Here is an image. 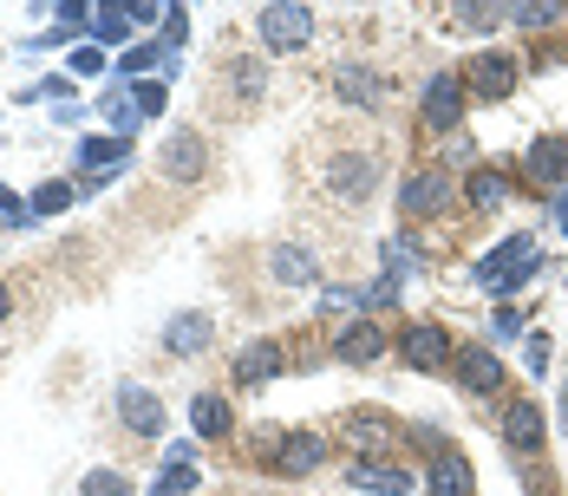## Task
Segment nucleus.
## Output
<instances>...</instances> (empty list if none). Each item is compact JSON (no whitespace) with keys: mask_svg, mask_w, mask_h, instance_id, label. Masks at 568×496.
Wrapping results in <instances>:
<instances>
[{"mask_svg":"<svg viewBox=\"0 0 568 496\" xmlns=\"http://www.w3.org/2000/svg\"><path fill=\"white\" fill-rule=\"evenodd\" d=\"M542 269V255H536V242L529 235H510V242H497L484 262H477V281L490 287V294H516L523 281Z\"/></svg>","mask_w":568,"mask_h":496,"instance_id":"obj_1","label":"nucleus"},{"mask_svg":"<svg viewBox=\"0 0 568 496\" xmlns=\"http://www.w3.org/2000/svg\"><path fill=\"white\" fill-rule=\"evenodd\" d=\"M452 203H457L452 170H412V176H405V190H398V210H405V222L445 216Z\"/></svg>","mask_w":568,"mask_h":496,"instance_id":"obj_2","label":"nucleus"},{"mask_svg":"<svg viewBox=\"0 0 568 496\" xmlns=\"http://www.w3.org/2000/svg\"><path fill=\"white\" fill-rule=\"evenodd\" d=\"M255 27H262V40H268L275 53H301V47L314 40V13H307L301 0H275V7H262Z\"/></svg>","mask_w":568,"mask_h":496,"instance_id":"obj_3","label":"nucleus"},{"mask_svg":"<svg viewBox=\"0 0 568 496\" xmlns=\"http://www.w3.org/2000/svg\"><path fill=\"white\" fill-rule=\"evenodd\" d=\"M398 353H405V366H412V373H445V366L457 360L452 333L438 327V321H412V327L398 333Z\"/></svg>","mask_w":568,"mask_h":496,"instance_id":"obj_4","label":"nucleus"},{"mask_svg":"<svg viewBox=\"0 0 568 496\" xmlns=\"http://www.w3.org/2000/svg\"><path fill=\"white\" fill-rule=\"evenodd\" d=\"M327 190H334L341 203H366V196L379 190V164H373L366 151H341V158L327 164Z\"/></svg>","mask_w":568,"mask_h":496,"instance_id":"obj_5","label":"nucleus"},{"mask_svg":"<svg viewBox=\"0 0 568 496\" xmlns=\"http://www.w3.org/2000/svg\"><path fill=\"white\" fill-rule=\"evenodd\" d=\"M158 170H164L171 183H196V176L210 170V144H203L196 131H171L164 151H158Z\"/></svg>","mask_w":568,"mask_h":496,"instance_id":"obj_6","label":"nucleus"},{"mask_svg":"<svg viewBox=\"0 0 568 496\" xmlns=\"http://www.w3.org/2000/svg\"><path fill=\"white\" fill-rule=\"evenodd\" d=\"M464 79H470V92H477V99H490V105H497V99H510V92H516L523 65H516L510 53H477L470 65H464Z\"/></svg>","mask_w":568,"mask_h":496,"instance_id":"obj_7","label":"nucleus"},{"mask_svg":"<svg viewBox=\"0 0 568 496\" xmlns=\"http://www.w3.org/2000/svg\"><path fill=\"white\" fill-rule=\"evenodd\" d=\"M418 111H425L432 131H457V118H464V79H457V72H438V79L425 85Z\"/></svg>","mask_w":568,"mask_h":496,"instance_id":"obj_8","label":"nucleus"},{"mask_svg":"<svg viewBox=\"0 0 568 496\" xmlns=\"http://www.w3.org/2000/svg\"><path fill=\"white\" fill-rule=\"evenodd\" d=\"M118 418H124V432H138V438H158V432H164V405H158V392H144L138 379L118 386Z\"/></svg>","mask_w":568,"mask_h":496,"instance_id":"obj_9","label":"nucleus"},{"mask_svg":"<svg viewBox=\"0 0 568 496\" xmlns=\"http://www.w3.org/2000/svg\"><path fill=\"white\" fill-rule=\"evenodd\" d=\"M327 464V438L321 432H287L282 444H275V470L282 477H307V470H321Z\"/></svg>","mask_w":568,"mask_h":496,"instance_id":"obj_10","label":"nucleus"},{"mask_svg":"<svg viewBox=\"0 0 568 496\" xmlns=\"http://www.w3.org/2000/svg\"><path fill=\"white\" fill-rule=\"evenodd\" d=\"M268 275L282 281V287H314V281H321V262H314V249H301V242H275V249H268Z\"/></svg>","mask_w":568,"mask_h":496,"instance_id":"obj_11","label":"nucleus"},{"mask_svg":"<svg viewBox=\"0 0 568 496\" xmlns=\"http://www.w3.org/2000/svg\"><path fill=\"white\" fill-rule=\"evenodd\" d=\"M334 353H341L346 366H373V360L386 353V333H379L373 321H366V314H359V321H346V327H341V340H334Z\"/></svg>","mask_w":568,"mask_h":496,"instance_id":"obj_12","label":"nucleus"},{"mask_svg":"<svg viewBox=\"0 0 568 496\" xmlns=\"http://www.w3.org/2000/svg\"><path fill=\"white\" fill-rule=\"evenodd\" d=\"M452 366H457V379H464V386L477 392V398H484V392H497V386H504V360H497L490 346H464V353H457Z\"/></svg>","mask_w":568,"mask_h":496,"instance_id":"obj_13","label":"nucleus"},{"mask_svg":"<svg viewBox=\"0 0 568 496\" xmlns=\"http://www.w3.org/2000/svg\"><path fill=\"white\" fill-rule=\"evenodd\" d=\"M235 379H242V386H268V379H282V346H275V340H248V346L235 353Z\"/></svg>","mask_w":568,"mask_h":496,"instance_id":"obj_14","label":"nucleus"},{"mask_svg":"<svg viewBox=\"0 0 568 496\" xmlns=\"http://www.w3.org/2000/svg\"><path fill=\"white\" fill-rule=\"evenodd\" d=\"M504 444H510L516 457H536L542 451V412L529 398H516L510 412H504Z\"/></svg>","mask_w":568,"mask_h":496,"instance_id":"obj_15","label":"nucleus"},{"mask_svg":"<svg viewBox=\"0 0 568 496\" xmlns=\"http://www.w3.org/2000/svg\"><path fill=\"white\" fill-rule=\"evenodd\" d=\"M346 484H359V490H379V496H405V490H412V470H398V464H379V457H353Z\"/></svg>","mask_w":568,"mask_h":496,"instance_id":"obj_16","label":"nucleus"},{"mask_svg":"<svg viewBox=\"0 0 568 496\" xmlns=\"http://www.w3.org/2000/svg\"><path fill=\"white\" fill-rule=\"evenodd\" d=\"M523 170H529L536 183H568V138H556V131H549V138H536V144H529V158H523Z\"/></svg>","mask_w":568,"mask_h":496,"instance_id":"obj_17","label":"nucleus"},{"mask_svg":"<svg viewBox=\"0 0 568 496\" xmlns=\"http://www.w3.org/2000/svg\"><path fill=\"white\" fill-rule=\"evenodd\" d=\"M393 438H398V425L386 418V412H353V418H346V444H353L359 457H373V451H386Z\"/></svg>","mask_w":568,"mask_h":496,"instance_id":"obj_18","label":"nucleus"},{"mask_svg":"<svg viewBox=\"0 0 568 496\" xmlns=\"http://www.w3.org/2000/svg\"><path fill=\"white\" fill-rule=\"evenodd\" d=\"M190 425H196V438H229L235 432V412H229V398H216V392H196L190 398Z\"/></svg>","mask_w":568,"mask_h":496,"instance_id":"obj_19","label":"nucleus"},{"mask_svg":"<svg viewBox=\"0 0 568 496\" xmlns=\"http://www.w3.org/2000/svg\"><path fill=\"white\" fill-rule=\"evenodd\" d=\"M470 490H477L470 464H464V457H457L452 444H445V451L432 457V496H470Z\"/></svg>","mask_w":568,"mask_h":496,"instance_id":"obj_20","label":"nucleus"},{"mask_svg":"<svg viewBox=\"0 0 568 496\" xmlns=\"http://www.w3.org/2000/svg\"><path fill=\"white\" fill-rule=\"evenodd\" d=\"M210 314H176L171 327H164V346H171L176 360H190V353H203V346H210Z\"/></svg>","mask_w":568,"mask_h":496,"instance_id":"obj_21","label":"nucleus"},{"mask_svg":"<svg viewBox=\"0 0 568 496\" xmlns=\"http://www.w3.org/2000/svg\"><path fill=\"white\" fill-rule=\"evenodd\" d=\"M183 490H196V470H190V444H176L171 464H164V477L151 484V496H183Z\"/></svg>","mask_w":568,"mask_h":496,"instance_id":"obj_22","label":"nucleus"},{"mask_svg":"<svg viewBox=\"0 0 568 496\" xmlns=\"http://www.w3.org/2000/svg\"><path fill=\"white\" fill-rule=\"evenodd\" d=\"M504 20H510V0H464L457 7V27H470V33H490Z\"/></svg>","mask_w":568,"mask_h":496,"instance_id":"obj_23","label":"nucleus"},{"mask_svg":"<svg viewBox=\"0 0 568 496\" xmlns=\"http://www.w3.org/2000/svg\"><path fill=\"white\" fill-rule=\"evenodd\" d=\"M334 85H341L346 105H379V79H373L366 65H341V79H334Z\"/></svg>","mask_w":568,"mask_h":496,"instance_id":"obj_24","label":"nucleus"},{"mask_svg":"<svg viewBox=\"0 0 568 496\" xmlns=\"http://www.w3.org/2000/svg\"><path fill=\"white\" fill-rule=\"evenodd\" d=\"M562 13H568L562 0H510V20H516V27H556Z\"/></svg>","mask_w":568,"mask_h":496,"instance_id":"obj_25","label":"nucleus"},{"mask_svg":"<svg viewBox=\"0 0 568 496\" xmlns=\"http://www.w3.org/2000/svg\"><path fill=\"white\" fill-rule=\"evenodd\" d=\"M464 196H470V210H497V203H504V196H510V183H504V176H497V170H477V176H470V190H464Z\"/></svg>","mask_w":568,"mask_h":496,"instance_id":"obj_26","label":"nucleus"},{"mask_svg":"<svg viewBox=\"0 0 568 496\" xmlns=\"http://www.w3.org/2000/svg\"><path fill=\"white\" fill-rule=\"evenodd\" d=\"M105 118H112L118 138H131V131H138V118H144V105H138L131 92H112V99H105Z\"/></svg>","mask_w":568,"mask_h":496,"instance_id":"obj_27","label":"nucleus"},{"mask_svg":"<svg viewBox=\"0 0 568 496\" xmlns=\"http://www.w3.org/2000/svg\"><path fill=\"white\" fill-rule=\"evenodd\" d=\"M79 164H85V170L124 164V138H92V144H79Z\"/></svg>","mask_w":568,"mask_h":496,"instance_id":"obj_28","label":"nucleus"},{"mask_svg":"<svg viewBox=\"0 0 568 496\" xmlns=\"http://www.w3.org/2000/svg\"><path fill=\"white\" fill-rule=\"evenodd\" d=\"M92 33H99V47H112L131 33V20H124V7H99V20H92Z\"/></svg>","mask_w":568,"mask_h":496,"instance_id":"obj_29","label":"nucleus"},{"mask_svg":"<svg viewBox=\"0 0 568 496\" xmlns=\"http://www.w3.org/2000/svg\"><path fill=\"white\" fill-rule=\"evenodd\" d=\"M65 203H72V183H40L33 190V216H59Z\"/></svg>","mask_w":568,"mask_h":496,"instance_id":"obj_30","label":"nucleus"},{"mask_svg":"<svg viewBox=\"0 0 568 496\" xmlns=\"http://www.w3.org/2000/svg\"><path fill=\"white\" fill-rule=\"evenodd\" d=\"M386 269H393V281H405V275H418V269H425V255H418V249H405V242H386Z\"/></svg>","mask_w":568,"mask_h":496,"instance_id":"obj_31","label":"nucleus"},{"mask_svg":"<svg viewBox=\"0 0 568 496\" xmlns=\"http://www.w3.org/2000/svg\"><path fill=\"white\" fill-rule=\"evenodd\" d=\"M85 496H131V484H124L118 470H92V477H85Z\"/></svg>","mask_w":568,"mask_h":496,"instance_id":"obj_32","label":"nucleus"},{"mask_svg":"<svg viewBox=\"0 0 568 496\" xmlns=\"http://www.w3.org/2000/svg\"><path fill=\"white\" fill-rule=\"evenodd\" d=\"M131 99L144 105V118H158V111H164V85H158V79H138V85H131Z\"/></svg>","mask_w":568,"mask_h":496,"instance_id":"obj_33","label":"nucleus"},{"mask_svg":"<svg viewBox=\"0 0 568 496\" xmlns=\"http://www.w3.org/2000/svg\"><path fill=\"white\" fill-rule=\"evenodd\" d=\"M72 72H79V79H99V72H105V47H79V53H72Z\"/></svg>","mask_w":568,"mask_h":496,"instance_id":"obj_34","label":"nucleus"},{"mask_svg":"<svg viewBox=\"0 0 568 496\" xmlns=\"http://www.w3.org/2000/svg\"><path fill=\"white\" fill-rule=\"evenodd\" d=\"M158 47H131V53H124V72H144V65H158Z\"/></svg>","mask_w":568,"mask_h":496,"instance_id":"obj_35","label":"nucleus"},{"mask_svg":"<svg viewBox=\"0 0 568 496\" xmlns=\"http://www.w3.org/2000/svg\"><path fill=\"white\" fill-rule=\"evenodd\" d=\"M542 366H549V340L536 333V340H529V373H542Z\"/></svg>","mask_w":568,"mask_h":496,"instance_id":"obj_36","label":"nucleus"},{"mask_svg":"<svg viewBox=\"0 0 568 496\" xmlns=\"http://www.w3.org/2000/svg\"><path fill=\"white\" fill-rule=\"evenodd\" d=\"M0 210H7V216H13V222H27V203H20V196H13L7 183H0Z\"/></svg>","mask_w":568,"mask_h":496,"instance_id":"obj_37","label":"nucleus"},{"mask_svg":"<svg viewBox=\"0 0 568 496\" xmlns=\"http://www.w3.org/2000/svg\"><path fill=\"white\" fill-rule=\"evenodd\" d=\"M497 333H504V340H516V333H523V321H516V307H497Z\"/></svg>","mask_w":568,"mask_h":496,"instance_id":"obj_38","label":"nucleus"},{"mask_svg":"<svg viewBox=\"0 0 568 496\" xmlns=\"http://www.w3.org/2000/svg\"><path fill=\"white\" fill-rule=\"evenodd\" d=\"M556 229H562V235H568V190H562V196H556Z\"/></svg>","mask_w":568,"mask_h":496,"instance_id":"obj_39","label":"nucleus"},{"mask_svg":"<svg viewBox=\"0 0 568 496\" xmlns=\"http://www.w3.org/2000/svg\"><path fill=\"white\" fill-rule=\"evenodd\" d=\"M7 314H13V301H7V287H0V321H7Z\"/></svg>","mask_w":568,"mask_h":496,"instance_id":"obj_40","label":"nucleus"},{"mask_svg":"<svg viewBox=\"0 0 568 496\" xmlns=\"http://www.w3.org/2000/svg\"><path fill=\"white\" fill-rule=\"evenodd\" d=\"M562 432H568V379H562Z\"/></svg>","mask_w":568,"mask_h":496,"instance_id":"obj_41","label":"nucleus"}]
</instances>
